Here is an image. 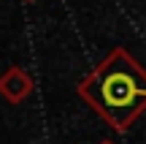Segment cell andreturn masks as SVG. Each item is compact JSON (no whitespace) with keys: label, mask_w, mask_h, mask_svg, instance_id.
I'll list each match as a JSON object with an SVG mask.
<instances>
[{"label":"cell","mask_w":146,"mask_h":144,"mask_svg":"<svg viewBox=\"0 0 146 144\" xmlns=\"http://www.w3.org/2000/svg\"><path fill=\"white\" fill-rule=\"evenodd\" d=\"M76 90L78 98L119 133L130 131L146 112V68L125 46H114Z\"/></svg>","instance_id":"cell-1"},{"label":"cell","mask_w":146,"mask_h":144,"mask_svg":"<svg viewBox=\"0 0 146 144\" xmlns=\"http://www.w3.org/2000/svg\"><path fill=\"white\" fill-rule=\"evenodd\" d=\"M33 90H35L33 76L27 74L25 68H19V65H11V68H5L3 74H0V95L8 103L27 101V98L33 95Z\"/></svg>","instance_id":"cell-2"},{"label":"cell","mask_w":146,"mask_h":144,"mask_svg":"<svg viewBox=\"0 0 146 144\" xmlns=\"http://www.w3.org/2000/svg\"><path fill=\"white\" fill-rule=\"evenodd\" d=\"M100 144H114V141H108V139H106V141H100Z\"/></svg>","instance_id":"cell-3"},{"label":"cell","mask_w":146,"mask_h":144,"mask_svg":"<svg viewBox=\"0 0 146 144\" xmlns=\"http://www.w3.org/2000/svg\"><path fill=\"white\" fill-rule=\"evenodd\" d=\"M27 3H33V0H27Z\"/></svg>","instance_id":"cell-4"}]
</instances>
